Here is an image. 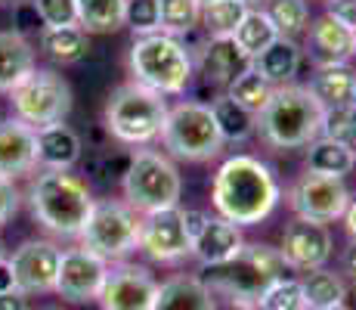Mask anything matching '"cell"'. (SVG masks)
Wrapping results in <instances>:
<instances>
[{
	"label": "cell",
	"instance_id": "cell-1",
	"mask_svg": "<svg viewBox=\"0 0 356 310\" xmlns=\"http://www.w3.org/2000/svg\"><path fill=\"white\" fill-rule=\"evenodd\" d=\"M282 199L276 171L257 155H229L211 180V205L238 226H257L276 211Z\"/></svg>",
	"mask_w": 356,
	"mask_h": 310
},
{
	"label": "cell",
	"instance_id": "cell-2",
	"mask_svg": "<svg viewBox=\"0 0 356 310\" xmlns=\"http://www.w3.org/2000/svg\"><path fill=\"white\" fill-rule=\"evenodd\" d=\"M25 199H29L31 217L47 233L63 239L81 236L87 217H90L93 202H97L84 177L72 174V171H53V168H40V174L31 180Z\"/></svg>",
	"mask_w": 356,
	"mask_h": 310
},
{
	"label": "cell",
	"instance_id": "cell-3",
	"mask_svg": "<svg viewBox=\"0 0 356 310\" xmlns=\"http://www.w3.org/2000/svg\"><path fill=\"white\" fill-rule=\"evenodd\" d=\"M325 109L307 87L282 84L276 87L264 109L257 112V134L270 149H304L323 130Z\"/></svg>",
	"mask_w": 356,
	"mask_h": 310
},
{
	"label": "cell",
	"instance_id": "cell-4",
	"mask_svg": "<svg viewBox=\"0 0 356 310\" xmlns=\"http://www.w3.org/2000/svg\"><path fill=\"white\" fill-rule=\"evenodd\" d=\"M127 68L136 84L149 87V91H155L161 96L186 93L193 72H195L189 47L180 38H170L164 31L134 38L130 53H127Z\"/></svg>",
	"mask_w": 356,
	"mask_h": 310
},
{
	"label": "cell",
	"instance_id": "cell-5",
	"mask_svg": "<svg viewBox=\"0 0 356 310\" xmlns=\"http://www.w3.org/2000/svg\"><path fill=\"white\" fill-rule=\"evenodd\" d=\"M168 96L149 91V87L127 81V84L115 87L106 100V112H102V127L108 137L124 146H149L161 137L164 118H168Z\"/></svg>",
	"mask_w": 356,
	"mask_h": 310
},
{
	"label": "cell",
	"instance_id": "cell-6",
	"mask_svg": "<svg viewBox=\"0 0 356 310\" xmlns=\"http://www.w3.org/2000/svg\"><path fill=\"white\" fill-rule=\"evenodd\" d=\"M211 277H202L214 298H245L257 301L270 282L289 277L282 251L266 242H245L242 251L220 267H211Z\"/></svg>",
	"mask_w": 356,
	"mask_h": 310
},
{
	"label": "cell",
	"instance_id": "cell-7",
	"mask_svg": "<svg viewBox=\"0 0 356 310\" xmlns=\"http://www.w3.org/2000/svg\"><path fill=\"white\" fill-rule=\"evenodd\" d=\"M121 192L124 202L140 215L174 208L183 199V174L168 153L140 146L130 153L127 174L121 177Z\"/></svg>",
	"mask_w": 356,
	"mask_h": 310
},
{
	"label": "cell",
	"instance_id": "cell-8",
	"mask_svg": "<svg viewBox=\"0 0 356 310\" xmlns=\"http://www.w3.org/2000/svg\"><path fill=\"white\" fill-rule=\"evenodd\" d=\"M159 140L170 158H183V162H211L223 153V137L217 130L211 102L198 100H180L168 109Z\"/></svg>",
	"mask_w": 356,
	"mask_h": 310
},
{
	"label": "cell",
	"instance_id": "cell-9",
	"mask_svg": "<svg viewBox=\"0 0 356 310\" xmlns=\"http://www.w3.org/2000/svg\"><path fill=\"white\" fill-rule=\"evenodd\" d=\"M140 224L143 215L130 208L124 199H99L93 202L90 217L78 239L108 264H118V261H127V254H134L140 245Z\"/></svg>",
	"mask_w": 356,
	"mask_h": 310
},
{
	"label": "cell",
	"instance_id": "cell-10",
	"mask_svg": "<svg viewBox=\"0 0 356 310\" xmlns=\"http://www.w3.org/2000/svg\"><path fill=\"white\" fill-rule=\"evenodd\" d=\"M6 96H10L13 106V118L25 121L34 130L44 127V124L65 121L74 106L72 84L53 68H34L29 78L19 87H13Z\"/></svg>",
	"mask_w": 356,
	"mask_h": 310
},
{
	"label": "cell",
	"instance_id": "cell-11",
	"mask_svg": "<svg viewBox=\"0 0 356 310\" xmlns=\"http://www.w3.org/2000/svg\"><path fill=\"white\" fill-rule=\"evenodd\" d=\"M136 251H143L152 264H177L183 258H193V236L186 230L180 205L143 215Z\"/></svg>",
	"mask_w": 356,
	"mask_h": 310
},
{
	"label": "cell",
	"instance_id": "cell-12",
	"mask_svg": "<svg viewBox=\"0 0 356 310\" xmlns=\"http://www.w3.org/2000/svg\"><path fill=\"white\" fill-rule=\"evenodd\" d=\"M347 202H350V189L341 177H325V174H300L289 189V208L294 217L316 220V224H334L344 215Z\"/></svg>",
	"mask_w": 356,
	"mask_h": 310
},
{
	"label": "cell",
	"instance_id": "cell-13",
	"mask_svg": "<svg viewBox=\"0 0 356 310\" xmlns=\"http://www.w3.org/2000/svg\"><path fill=\"white\" fill-rule=\"evenodd\" d=\"M155 298H159V279L152 277V270L118 261L108 267L97 301L102 310H152Z\"/></svg>",
	"mask_w": 356,
	"mask_h": 310
},
{
	"label": "cell",
	"instance_id": "cell-14",
	"mask_svg": "<svg viewBox=\"0 0 356 310\" xmlns=\"http://www.w3.org/2000/svg\"><path fill=\"white\" fill-rule=\"evenodd\" d=\"M59 261H63V248L53 239H25L10 254L16 288L29 298L31 295H50L56 288Z\"/></svg>",
	"mask_w": 356,
	"mask_h": 310
},
{
	"label": "cell",
	"instance_id": "cell-15",
	"mask_svg": "<svg viewBox=\"0 0 356 310\" xmlns=\"http://www.w3.org/2000/svg\"><path fill=\"white\" fill-rule=\"evenodd\" d=\"M108 261L99 258L97 251L78 245V248H65L63 261H59V273H56V288L53 292L59 298L72 301V304H90L99 298L102 282L108 273Z\"/></svg>",
	"mask_w": 356,
	"mask_h": 310
},
{
	"label": "cell",
	"instance_id": "cell-16",
	"mask_svg": "<svg viewBox=\"0 0 356 310\" xmlns=\"http://www.w3.org/2000/svg\"><path fill=\"white\" fill-rule=\"evenodd\" d=\"M279 251H282L289 270L307 273V270H316V267H325L334 251L332 230H328V224L294 217L291 224L285 226Z\"/></svg>",
	"mask_w": 356,
	"mask_h": 310
},
{
	"label": "cell",
	"instance_id": "cell-17",
	"mask_svg": "<svg viewBox=\"0 0 356 310\" xmlns=\"http://www.w3.org/2000/svg\"><path fill=\"white\" fill-rule=\"evenodd\" d=\"M38 168V130L19 118L0 121V177H25Z\"/></svg>",
	"mask_w": 356,
	"mask_h": 310
},
{
	"label": "cell",
	"instance_id": "cell-18",
	"mask_svg": "<svg viewBox=\"0 0 356 310\" xmlns=\"http://www.w3.org/2000/svg\"><path fill=\"white\" fill-rule=\"evenodd\" d=\"M245 245V236H242V226L232 224L227 217H211L204 220V226L198 230V236L193 239V258L198 264L204 267V270H211V267H220L232 261L238 251H242Z\"/></svg>",
	"mask_w": 356,
	"mask_h": 310
},
{
	"label": "cell",
	"instance_id": "cell-19",
	"mask_svg": "<svg viewBox=\"0 0 356 310\" xmlns=\"http://www.w3.org/2000/svg\"><path fill=\"white\" fill-rule=\"evenodd\" d=\"M202 81L208 87H227L238 72L251 65V59L236 47L232 38H208L198 47V56L193 59Z\"/></svg>",
	"mask_w": 356,
	"mask_h": 310
},
{
	"label": "cell",
	"instance_id": "cell-20",
	"mask_svg": "<svg viewBox=\"0 0 356 310\" xmlns=\"http://www.w3.org/2000/svg\"><path fill=\"white\" fill-rule=\"evenodd\" d=\"M307 91L316 96L323 109H353L356 106V68L350 62H319Z\"/></svg>",
	"mask_w": 356,
	"mask_h": 310
},
{
	"label": "cell",
	"instance_id": "cell-21",
	"mask_svg": "<svg viewBox=\"0 0 356 310\" xmlns=\"http://www.w3.org/2000/svg\"><path fill=\"white\" fill-rule=\"evenodd\" d=\"M81 153H84V143L65 121L38 127V168L72 171L81 162Z\"/></svg>",
	"mask_w": 356,
	"mask_h": 310
},
{
	"label": "cell",
	"instance_id": "cell-22",
	"mask_svg": "<svg viewBox=\"0 0 356 310\" xmlns=\"http://www.w3.org/2000/svg\"><path fill=\"white\" fill-rule=\"evenodd\" d=\"M217 298L202 277L177 273V277L159 282V298L152 310H214Z\"/></svg>",
	"mask_w": 356,
	"mask_h": 310
},
{
	"label": "cell",
	"instance_id": "cell-23",
	"mask_svg": "<svg viewBox=\"0 0 356 310\" xmlns=\"http://www.w3.org/2000/svg\"><path fill=\"white\" fill-rule=\"evenodd\" d=\"M38 68L34 47L25 34L6 29L0 31V93H10Z\"/></svg>",
	"mask_w": 356,
	"mask_h": 310
},
{
	"label": "cell",
	"instance_id": "cell-24",
	"mask_svg": "<svg viewBox=\"0 0 356 310\" xmlns=\"http://www.w3.org/2000/svg\"><path fill=\"white\" fill-rule=\"evenodd\" d=\"M310 50L319 62H350L356 56V31L334 22L332 16H319L307 25Z\"/></svg>",
	"mask_w": 356,
	"mask_h": 310
},
{
	"label": "cell",
	"instance_id": "cell-25",
	"mask_svg": "<svg viewBox=\"0 0 356 310\" xmlns=\"http://www.w3.org/2000/svg\"><path fill=\"white\" fill-rule=\"evenodd\" d=\"M300 59H304V53H300L298 40L276 38L264 53H257L251 59V68L264 81H270L273 87H282V84H294V75L300 72Z\"/></svg>",
	"mask_w": 356,
	"mask_h": 310
},
{
	"label": "cell",
	"instance_id": "cell-26",
	"mask_svg": "<svg viewBox=\"0 0 356 310\" xmlns=\"http://www.w3.org/2000/svg\"><path fill=\"white\" fill-rule=\"evenodd\" d=\"M38 44L40 53L56 65H78L90 53V34L81 25H59V29H40Z\"/></svg>",
	"mask_w": 356,
	"mask_h": 310
},
{
	"label": "cell",
	"instance_id": "cell-27",
	"mask_svg": "<svg viewBox=\"0 0 356 310\" xmlns=\"http://www.w3.org/2000/svg\"><path fill=\"white\" fill-rule=\"evenodd\" d=\"M304 149H307V171H313V174L341 177V180H344L356 168V153L350 146H344V143L332 140V137L319 134L316 140H310Z\"/></svg>",
	"mask_w": 356,
	"mask_h": 310
},
{
	"label": "cell",
	"instance_id": "cell-28",
	"mask_svg": "<svg viewBox=\"0 0 356 310\" xmlns=\"http://www.w3.org/2000/svg\"><path fill=\"white\" fill-rule=\"evenodd\" d=\"M211 112H214V121H217L223 143H245L257 134V115L248 112L245 106H238L236 100H229L227 93L211 102Z\"/></svg>",
	"mask_w": 356,
	"mask_h": 310
},
{
	"label": "cell",
	"instance_id": "cell-29",
	"mask_svg": "<svg viewBox=\"0 0 356 310\" xmlns=\"http://www.w3.org/2000/svg\"><path fill=\"white\" fill-rule=\"evenodd\" d=\"M276 38H279L276 25L270 22V16H266L260 6H248V13L242 16L238 29L232 31V40H236V47L248 59H254L257 53H264Z\"/></svg>",
	"mask_w": 356,
	"mask_h": 310
},
{
	"label": "cell",
	"instance_id": "cell-30",
	"mask_svg": "<svg viewBox=\"0 0 356 310\" xmlns=\"http://www.w3.org/2000/svg\"><path fill=\"white\" fill-rule=\"evenodd\" d=\"M300 288H304L307 307H334L347 304V286L341 273L328 270V267H316L300 277Z\"/></svg>",
	"mask_w": 356,
	"mask_h": 310
},
{
	"label": "cell",
	"instance_id": "cell-31",
	"mask_svg": "<svg viewBox=\"0 0 356 310\" xmlns=\"http://www.w3.org/2000/svg\"><path fill=\"white\" fill-rule=\"evenodd\" d=\"M78 3V25L87 34H112L124 29L127 0H74Z\"/></svg>",
	"mask_w": 356,
	"mask_h": 310
},
{
	"label": "cell",
	"instance_id": "cell-32",
	"mask_svg": "<svg viewBox=\"0 0 356 310\" xmlns=\"http://www.w3.org/2000/svg\"><path fill=\"white\" fill-rule=\"evenodd\" d=\"M245 13H248V6L242 0H208V3H202L198 25L208 38H232Z\"/></svg>",
	"mask_w": 356,
	"mask_h": 310
},
{
	"label": "cell",
	"instance_id": "cell-33",
	"mask_svg": "<svg viewBox=\"0 0 356 310\" xmlns=\"http://www.w3.org/2000/svg\"><path fill=\"white\" fill-rule=\"evenodd\" d=\"M260 10L270 16V22L276 25L279 38H298L310 25V3L307 0H264Z\"/></svg>",
	"mask_w": 356,
	"mask_h": 310
},
{
	"label": "cell",
	"instance_id": "cell-34",
	"mask_svg": "<svg viewBox=\"0 0 356 310\" xmlns=\"http://www.w3.org/2000/svg\"><path fill=\"white\" fill-rule=\"evenodd\" d=\"M273 91H276V87H273L270 81L260 78L251 65L245 68V72H238L236 78L227 84V96H229V100H236L238 106H245L248 112H254V115L266 106V102H270Z\"/></svg>",
	"mask_w": 356,
	"mask_h": 310
},
{
	"label": "cell",
	"instance_id": "cell-35",
	"mask_svg": "<svg viewBox=\"0 0 356 310\" xmlns=\"http://www.w3.org/2000/svg\"><path fill=\"white\" fill-rule=\"evenodd\" d=\"M257 310H307L304 288H300V277H282L260 292L254 301Z\"/></svg>",
	"mask_w": 356,
	"mask_h": 310
},
{
	"label": "cell",
	"instance_id": "cell-36",
	"mask_svg": "<svg viewBox=\"0 0 356 310\" xmlns=\"http://www.w3.org/2000/svg\"><path fill=\"white\" fill-rule=\"evenodd\" d=\"M202 3L198 0H161V31L170 38H186L198 29Z\"/></svg>",
	"mask_w": 356,
	"mask_h": 310
},
{
	"label": "cell",
	"instance_id": "cell-37",
	"mask_svg": "<svg viewBox=\"0 0 356 310\" xmlns=\"http://www.w3.org/2000/svg\"><path fill=\"white\" fill-rule=\"evenodd\" d=\"M124 25L134 31V38L161 31V0H127Z\"/></svg>",
	"mask_w": 356,
	"mask_h": 310
},
{
	"label": "cell",
	"instance_id": "cell-38",
	"mask_svg": "<svg viewBox=\"0 0 356 310\" xmlns=\"http://www.w3.org/2000/svg\"><path fill=\"white\" fill-rule=\"evenodd\" d=\"M38 10L44 29H59V25H78V3L74 0H31Z\"/></svg>",
	"mask_w": 356,
	"mask_h": 310
},
{
	"label": "cell",
	"instance_id": "cell-39",
	"mask_svg": "<svg viewBox=\"0 0 356 310\" xmlns=\"http://www.w3.org/2000/svg\"><path fill=\"white\" fill-rule=\"evenodd\" d=\"M40 29H44V22H40L34 3L31 0H19V3L13 6V31L31 38V34H40Z\"/></svg>",
	"mask_w": 356,
	"mask_h": 310
},
{
	"label": "cell",
	"instance_id": "cell-40",
	"mask_svg": "<svg viewBox=\"0 0 356 310\" xmlns=\"http://www.w3.org/2000/svg\"><path fill=\"white\" fill-rule=\"evenodd\" d=\"M19 205H22V192H19V186L13 183L10 177H0V230L16 217Z\"/></svg>",
	"mask_w": 356,
	"mask_h": 310
},
{
	"label": "cell",
	"instance_id": "cell-41",
	"mask_svg": "<svg viewBox=\"0 0 356 310\" xmlns=\"http://www.w3.org/2000/svg\"><path fill=\"white\" fill-rule=\"evenodd\" d=\"M325 16L356 31V0H325Z\"/></svg>",
	"mask_w": 356,
	"mask_h": 310
},
{
	"label": "cell",
	"instance_id": "cell-42",
	"mask_svg": "<svg viewBox=\"0 0 356 310\" xmlns=\"http://www.w3.org/2000/svg\"><path fill=\"white\" fill-rule=\"evenodd\" d=\"M0 310H31L29 295H22L19 288H13V292H0Z\"/></svg>",
	"mask_w": 356,
	"mask_h": 310
},
{
	"label": "cell",
	"instance_id": "cell-43",
	"mask_svg": "<svg viewBox=\"0 0 356 310\" xmlns=\"http://www.w3.org/2000/svg\"><path fill=\"white\" fill-rule=\"evenodd\" d=\"M341 270L356 282V239H350V245H347L344 254H341Z\"/></svg>",
	"mask_w": 356,
	"mask_h": 310
},
{
	"label": "cell",
	"instance_id": "cell-44",
	"mask_svg": "<svg viewBox=\"0 0 356 310\" xmlns=\"http://www.w3.org/2000/svg\"><path fill=\"white\" fill-rule=\"evenodd\" d=\"M214 310H257V304L245 298H217Z\"/></svg>",
	"mask_w": 356,
	"mask_h": 310
},
{
	"label": "cell",
	"instance_id": "cell-45",
	"mask_svg": "<svg viewBox=\"0 0 356 310\" xmlns=\"http://www.w3.org/2000/svg\"><path fill=\"white\" fill-rule=\"evenodd\" d=\"M16 288V279H13V267H10V258H0V292H13Z\"/></svg>",
	"mask_w": 356,
	"mask_h": 310
},
{
	"label": "cell",
	"instance_id": "cell-46",
	"mask_svg": "<svg viewBox=\"0 0 356 310\" xmlns=\"http://www.w3.org/2000/svg\"><path fill=\"white\" fill-rule=\"evenodd\" d=\"M344 230H347V236L350 239H356V199H350V202H347V208H344Z\"/></svg>",
	"mask_w": 356,
	"mask_h": 310
},
{
	"label": "cell",
	"instance_id": "cell-47",
	"mask_svg": "<svg viewBox=\"0 0 356 310\" xmlns=\"http://www.w3.org/2000/svg\"><path fill=\"white\" fill-rule=\"evenodd\" d=\"M307 310H350L347 304H334V307H307Z\"/></svg>",
	"mask_w": 356,
	"mask_h": 310
},
{
	"label": "cell",
	"instance_id": "cell-48",
	"mask_svg": "<svg viewBox=\"0 0 356 310\" xmlns=\"http://www.w3.org/2000/svg\"><path fill=\"white\" fill-rule=\"evenodd\" d=\"M242 3H245V6H260L264 0H242Z\"/></svg>",
	"mask_w": 356,
	"mask_h": 310
},
{
	"label": "cell",
	"instance_id": "cell-49",
	"mask_svg": "<svg viewBox=\"0 0 356 310\" xmlns=\"http://www.w3.org/2000/svg\"><path fill=\"white\" fill-rule=\"evenodd\" d=\"M38 310H63V307H56V304H50V307H38Z\"/></svg>",
	"mask_w": 356,
	"mask_h": 310
},
{
	"label": "cell",
	"instance_id": "cell-50",
	"mask_svg": "<svg viewBox=\"0 0 356 310\" xmlns=\"http://www.w3.org/2000/svg\"><path fill=\"white\" fill-rule=\"evenodd\" d=\"M3 254H6V248H3V242H0V258H3Z\"/></svg>",
	"mask_w": 356,
	"mask_h": 310
},
{
	"label": "cell",
	"instance_id": "cell-51",
	"mask_svg": "<svg viewBox=\"0 0 356 310\" xmlns=\"http://www.w3.org/2000/svg\"><path fill=\"white\" fill-rule=\"evenodd\" d=\"M198 3H208V0H198Z\"/></svg>",
	"mask_w": 356,
	"mask_h": 310
},
{
	"label": "cell",
	"instance_id": "cell-52",
	"mask_svg": "<svg viewBox=\"0 0 356 310\" xmlns=\"http://www.w3.org/2000/svg\"><path fill=\"white\" fill-rule=\"evenodd\" d=\"M0 3H3V0H0Z\"/></svg>",
	"mask_w": 356,
	"mask_h": 310
}]
</instances>
